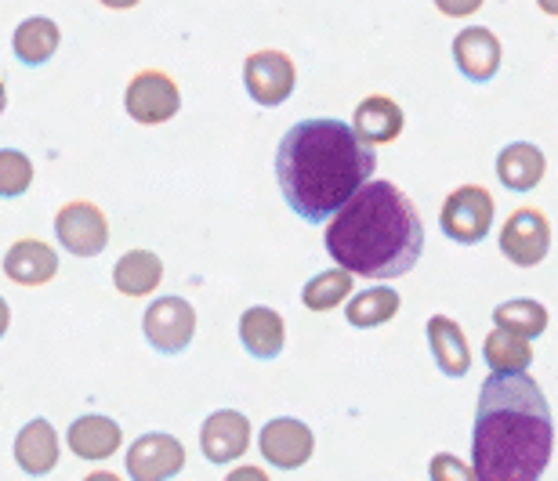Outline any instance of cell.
Returning <instances> with one entry per match:
<instances>
[{
	"label": "cell",
	"instance_id": "cell-22",
	"mask_svg": "<svg viewBox=\"0 0 558 481\" xmlns=\"http://www.w3.org/2000/svg\"><path fill=\"white\" fill-rule=\"evenodd\" d=\"M59 44H62L59 22L33 15L26 22H19L15 37H11V51H15V59L22 65H44L54 51H59Z\"/></svg>",
	"mask_w": 558,
	"mask_h": 481
},
{
	"label": "cell",
	"instance_id": "cell-7",
	"mask_svg": "<svg viewBox=\"0 0 558 481\" xmlns=\"http://www.w3.org/2000/svg\"><path fill=\"white\" fill-rule=\"evenodd\" d=\"M551 250V225L537 207L515 210L500 229V254L519 268H537Z\"/></svg>",
	"mask_w": 558,
	"mask_h": 481
},
{
	"label": "cell",
	"instance_id": "cell-14",
	"mask_svg": "<svg viewBox=\"0 0 558 481\" xmlns=\"http://www.w3.org/2000/svg\"><path fill=\"white\" fill-rule=\"evenodd\" d=\"M59 456H62V442H59V431L51 428L48 420H29L26 428L15 434V464L22 474L29 478H44L59 467Z\"/></svg>",
	"mask_w": 558,
	"mask_h": 481
},
{
	"label": "cell",
	"instance_id": "cell-25",
	"mask_svg": "<svg viewBox=\"0 0 558 481\" xmlns=\"http://www.w3.org/2000/svg\"><path fill=\"white\" fill-rule=\"evenodd\" d=\"M344 297H352V272L341 264L308 279V286L301 289V305L308 311H333Z\"/></svg>",
	"mask_w": 558,
	"mask_h": 481
},
{
	"label": "cell",
	"instance_id": "cell-23",
	"mask_svg": "<svg viewBox=\"0 0 558 481\" xmlns=\"http://www.w3.org/2000/svg\"><path fill=\"white\" fill-rule=\"evenodd\" d=\"M399 305H403V297H399L392 286H371L349 300L344 319H349L355 330H371V326H381L388 319H396Z\"/></svg>",
	"mask_w": 558,
	"mask_h": 481
},
{
	"label": "cell",
	"instance_id": "cell-10",
	"mask_svg": "<svg viewBox=\"0 0 558 481\" xmlns=\"http://www.w3.org/2000/svg\"><path fill=\"white\" fill-rule=\"evenodd\" d=\"M258 449L279 471H298L312 460L316 453V434L308 431V423H301L294 417H279L269 420L258 434Z\"/></svg>",
	"mask_w": 558,
	"mask_h": 481
},
{
	"label": "cell",
	"instance_id": "cell-8",
	"mask_svg": "<svg viewBox=\"0 0 558 481\" xmlns=\"http://www.w3.org/2000/svg\"><path fill=\"white\" fill-rule=\"evenodd\" d=\"M243 84H247V95L262 109H276L294 95L298 70L283 51H254L243 62Z\"/></svg>",
	"mask_w": 558,
	"mask_h": 481
},
{
	"label": "cell",
	"instance_id": "cell-28",
	"mask_svg": "<svg viewBox=\"0 0 558 481\" xmlns=\"http://www.w3.org/2000/svg\"><path fill=\"white\" fill-rule=\"evenodd\" d=\"M432 478L435 481H446V478H475V474L468 471L464 464L450 460V456H435V460H432Z\"/></svg>",
	"mask_w": 558,
	"mask_h": 481
},
{
	"label": "cell",
	"instance_id": "cell-30",
	"mask_svg": "<svg viewBox=\"0 0 558 481\" xmlns=\"http://www.w3.org/2000/svg\"><path fill=\"white\" fill-rule=\"evenodd\" d=\"M106 11H128V8H135V4H142V0H98Z\"/></svg>",
	"mask_w": 558,
	"mask_h": 481
},
{
	"label": "cell",
	"instance_id": "cell-12",
	"mask_svg": "<svg viewBox=\"0 0 558 481\" xmlns=\"http://www.w3.org/2000/svg\"><path fill=\"white\" fill-rule=\"evenodd\" d=\"M199 445H204V456L210 464H232L247 453L251 445V420L243 417L240 409H218L204 420V431H199Z\"/></svg>",
	"mask_w": 558,
	"mask_h": 481
},
{
	"label": "cell",
	"instance_id": "cell-5",
	"mask_svg": "<svg viewBox=\"0 0 558 481\" xmlns=\"http://www.w3.org/2000/svg\"><path fill=\"white\" fill-rule=\"evenodd\" d=\"M145 341L160 355H182L196 337V311L185 297H160L145 308Z\"/></svg>",
	"mask_w": 558,
	"mask_h": 481
},
{
	"label": "cell",
	"instance_id": "cell-15",
	"mask_svg": "<svg viewBox=\"0 0 558 481\" xmlns=\"http://www.w3.org/2000/svg\"><path fill=\"white\" fill-rule=\"evenodd\" d=\"M70 442L73 456H81L87 464H98V460H109L120 445H124V431L113 417H102V412H87V417H76L70 423Z\"/></svg>",
	"mask_w": 558,
	"mask_h": 481
},
{
	"label": "cell",
	"instance_id": "cell-6",
	"mask_svg": "<svg viewBox=\"0 0 558 481\" xmlns=\"http://www.w3.org/2000/svg\"><path fill=\"white\" fill-rule=\"evenodd\" d=\"M124 109L142 127H156V123H167L171 116H178L182 91H178V84L163 70H142L131 76V84L124 91Z\"/></svg>",
	"mask_w": 558,
	"mask_h": 481
},
{
	"label": "cell",
	"instance_id": "cell-18",
	"mask_svg": "<svg viewBox=\"0 0 558 481\" xmlns=\"http://www.w3.org/2000/svg\"><path fill=\"white\" fill-rule=\"evenodd\" d=\"M544 171H548V160L530 141H511L497 156V177L508 193H530V188H537Z\"/></svg>",
	"mask_w": 558,
	"mask_h": 481
},
{
	"label": "cell",
	"instance_id": "cell-16",
	"mask_svg": "<svg viewBox=\"0 0 558 481\" xmlns=\"http://www.w3.org/2000/svg\"><path fill=\"white\" fill-rule=\"evenodd\" d=\"M4 275L15 286H44L59 275V254L40 239H19L4 254Z\"/></svg>",
	"mask_w": 558,
	"mask_h": 481
},
{
	"label": "cell",
	"instance_id": "cell-4",
	"mask_svg": "<svg viewBox=\"0 0 558 481\" xmlns=\"http://www.w3.org/2000/svg\"><path fill=\"white\" fill-rule=\"evenodd\" d=\"M439 229L446 239L461 246L483 243L494 229V196L483 185H461L457 193L446 196L439 210Z\"/></svg>",
	"mask_w": 558,
	"mask_h": 481
},
{
	"label": "cell",
	"instance_id": "cell-3",
	"mask_svg": "<svg viewBox=\"0 0 558 481\" xmlns=\"http://www.w3.org/2000/svg\"><path fill=\"white\" fill-rule=\"evenodd\" d=\"M327 254L352 275L399 279L417 264L424 225L417 207L392 182H366L327 225Z\"/></svg>",
	"mask_w": 558,
	"mask_h": 481
},
{
	"label": "cell",
	"instance_id": "cell-32",
	"mask_svg": "<svg viewBox=\"0 0 558 481\" xmlns=\"http://www.w3.org/2000/svg\"><path fill=\"white\" fill-rule=\"evenodd\" d=\"M229 478H254V481H258V478H265V474L258 471V467H240V471H232Z\"/></svg>",
	"mask_w": 558,
	"mask_h": 481
},
{
	"label": "cell",
	"instance_id": "cell-31",
	"mask_svg": "<svg viewBox=\"0 0 558 481\" xmlns=\"http://www.w3.org/2000/svg\"><path fill=\"white\" fill-rule=\"evenodd\" d=\"M8 326H11V308H8V300L0 297V341H4Z\"/></svg>",
	"mask_w": 558,
	"mask_h": 481
},
{
	"label": "cell",
	"instance_id": "cell-13",
	"mask_svg": "<svg viewBox=\"0 0 558 481\" xmlns=\"http://www.w3.org/2000/svg\"><path fill=\"white\" fill-rule=\"evenodd\" d=\"M453 62L472 84H489L500 70V40L494 29L468 26L453 37Z\"/></svg>",
	"mask_w": 558,
	"mask_h": 481
},
{
	"label": "cell",
	"instance_id": "cell-9",
	"mask_svg": "<svg viewBox=\"0 0 558 481\" xmlns=\"http://www.w3.org/2000/svg\"><path fill=\"white\" fill-rule=\"evenodd\" d=\"M54 236L73 257H98L109 246V221L95 203L73 199L54 214Z\"/></svg>",
	"mask_w": 558,
	"mask_h": 481
},
{
	"label": "cell",
	"instance_id": "cell-33",
	"mask_svg": "<svg viewBox=\"0 0 558 481\" xmlns=\"http://www.w3.org/2000/svg\"><path fill=\"white\" fill-rule=\"evenodd\" d=\"M537 4H541L544 15H555L558 18V0H537Z\"/></svg>",
	"mask_w": 558,
	"mask_h": 481
},
{
	"label": "cell",
	"instance_id": "cell-26",
	"mask_svg": "<svg viewBox=\"0 0 558 481\" xmlns=\"http://www.w3.org/2000/svg\"><path fill=\"white\" fill-rule=\"evenodd\" d=\"M494 322L500 330H511V333H522V337H541L548 330V308L541 300H530V297H515V300H505L500 308H494Z\"/></svg>",
	"mask_w": 558,
	"mask_h": 481
},
{
	"label": "cell",
	"instance_id": "cell-19",
	"mask_svg": "<svg viewBox=\"0 0 558 481\" xmlns=\"http://www.w3.org/2000/svg\"><path fill=\"white\" fill-rule=\"evenodd\" d=\"M240 341L254 359H279L287 344V326L279 319V311L265 308V305H254L240 316Z\"/></svg>",
	"mask_w": 558,
	"mask_h": 481
},
{
	"label": "cell",
	"instance_id": "cell-34",
	"mask_svg": "<svg viewBox=\"0 0 558 481\" xmlns=\"http://www.w3.org/2000/svg\"><path fill=\"white\" fill-rule=\"evenodd\" d=\"M8 109V91H4V84H0V113Z\"/></svg>",
	"mask_w": 558,
	"mask_h": 481
},
{
	"label": "cell",
	"instance_id": "cell-24",
	"mask_svg": "<svg viewBox=\"0 0 558 481\" xmlns=\"http://www.w3.org/2000/svg\"><path fill=\"white\" fill-rule=\"evenodd\" d=\"M483 355L494 373H522V369L533 366V344L522 333L511 330H494L483 344Z\"/></svg>",
	"mask_w": 558,
	"mask_h": 481
},
{
	"label": "cell",
	"instance_id": "cell-17",
	"mask_svg": "<svg viewBox=\"0 0 558 481\" xmlns=\"http://www.w3.org/2000/svg\"><path fill=\"white\" fill-rule=\"evenodd\" d=\"M428 348H432V359L439 362V369L446 377L461 380L468 377V369H472V348H468V337L464 330L457 326L450 316H432L428 326Z\"/></svg>",
	"mask_w": 558,
	"mask_h": 481
},
{
	"label": "cell",
	"instance_id": "cell-11",
	"mask_svg": "<svg viewBox=\"0 0 558 481\" xmlns=\"http://www.w3.org/2000/svg\"><path fill=\"white\" fill-rule=\"evenodd\" d=\"M185 467V449L174 434L149 431L135 439L128 449V474L135 481H171L182 474Z\"/></svg>",
	"mask_w": 558,
	"mask_h": 481
},
{
	"label": "cell",
	"instance_id": "cell-29",
	"mask_svg": "<svg viewBox=\"0 0 558 481\" xmlns=\"http://www.w3.org/2000/svg\"><path fill=\"white\" fill-rule=\"evenodd\" d=\"M435 8H439L442 15H450V18H468V15H475V11L483 8V0H435Z\"/></svg>",
	"mask_w": 558,
	"mask_h": 481
},
{
	"label": "cell",
	"instance_id": "cell-1",
	"mask_svg": "<svg viewBox=\"0 0 558 481\" xmlns=\"http://www.w3.org/2000/svg\"><path fill=\"white\" fill-rule=\"evenodd\" d=\"M377 171L374 145L341 120H301L276 149V182L308 225L330 221Z\"/></svg>",
	"mask_w": 558,
	"mask_h": 481
},
{
	"label": "cell",
	"instance_id": "cell-21",
	"mask_svg": "<svg viewBox=\"0 0 558 481\" xmlns=\"http://www.w3.org/2000/svg\"><path fill=\"white\" fill-rule=\"evenodd\" d=\"M163 279V261L153 250H128L113 264V286L124 297H149Z\"/></svg>",
	"mask_w": 558,
	"mask_h": 481
},
{
	"label": "cell",
	"instance_id": "cell-20",
	"mask_svg": "<svg viewBox=\"0 0 558 481\" xmlns=\"http://www.w3.org/2000/svg\"><path fill=\"white\" fill-rule=\"evenodd\" d=\"M403 109H399L392 98L385 95H371L355 106V116H352V127L363 134L371 145H385V141H396L403 134Z\"/></svg>",
	"mask_w": 558,
	"mask_h": 481
},
{
	"label": "cell",
	"instance_id": "cell-2",
	"mask_svg": "<svg viewBox=\"0 0 558 481\" xmlns=\"http://www.w3.org/2000/svg\"><path fill=\"white\" fill-rule=\"evenodd\" d=\"M555 423L541 384L522 373H494L478 391L472 474L478 481H537L551 464Z\"/></svg>",
	"mask_w": 558,
	"mask_h": 481
},
{
	"label": "cell",
	"instance_id": "cell-27",
	"mask_svg": "<svg viewBox=\"0 0 558 481\" xmlns=\"http://www.w3.org/2000/svg\"><path fill=\"white\" fill-rule=\"evenodd\" d=\"M33 185V160L22 149H0V196L19 199Z\"/></svg>",
	"mask_w": 558,
	"mask_h": 481
}]
</instances>
